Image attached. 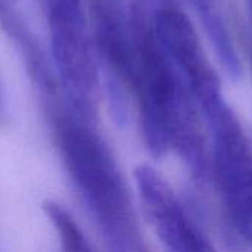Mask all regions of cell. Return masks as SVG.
<instances>
[{"label":"cell","mask_w":252,"mask_h":252,"mask_svg":"<svg viewBox=\"0 0 252 252\" xmlns=\"http://www.w3.org/2000/svg\"><path fill=\"white\" fill-rule=\"evenodd\" d=\"M152 27L165 55L182 75L193 97L221 87L189 18L174 4L157 9L151 15Z\"/></svg>","instance_id":"obj_6"},{"label":"cell","mask_w":252,"mask_h":252,"mask_svg":"<svg viewBox=\"0 0 252 252\" xmlns=\"http://www.w3.org/2000/svg\"><path fill=\"white\" fill-rule=\"evenodd\" d=\"M245 1H247L248 10H250V15H251V22H252V0H245Z\"/></svg>","instance_id":"obj_9"},{"label":"cell","mask_w":252,"mask_h":252,"mask_svg":"<svg viewBox=\"0 0 252 252\" xmlns=\"http://www.w3.org/2000/svg\"><path fill=\"white\" fill-rule=\"evenodd\" d=\"M43 211L49 219L61 251L62 252H96L75 219L59 202L47 199L43 202Z\"/></svg>","instance_id":"obj_8"},{"label":"cell","mask_w":252,"mask_h":252,"mask_svg":"<svg viewBox=\"0 0 252 252\" xmlns=\"http://www.w3.org/2000/svg\"><path fill=\"white\" fill-rule=\"evenodd\" d=\"M52 136L74 189L114 252H151L131 192L94 118L59 93L44 97Z\"/></svg>","instance_id":"obj_2"},{"label":"cell","mask_w":252,"mask_h":252,"mask_svg":"<svg viewBox=\"0 0 252 252\" xmlns=\"http://www.w3.org/2000/svg\"><path fill=\"white\" fill-rule=\"evenodd\" d=\"M49 30L50 63L59 90L80 105L99 100L100 68L86 0H43Z\"/></svg>","instance_id":"obj_4"},{"label":"cell","mask_w":252,"mask_h":252,"mask_svg":"<svg viewBox=\"0 0 252 252\" xmlns=\"http://www.w3.org/2000/svg\"><path fill=\"white\" fill-rule=\"evenodd\" d=\"M207 133L208 185L229 230L252 252V139L217 89L196 99Z\"/></svg>","instance_id":"obj_3"},{"label":"cell","mask_w":252,"mask_h":252,"mask_svg":"<svg viewBox=\"0 0 252 252\" xmlns=\"http://www.w3.org/2000/svg\"><path fill=\"white\" fill-rule=\"evenodd\" d=\"M134 183L154 233L168 252H219L170 182L152 165L134 168Z\"/></svg>","instance_id":"obj_5"},{"label":"cell","mask_w":252,"mask_h":252,"mask_svg":"<svg viewBox=\"0 0 252 252\" xmlns=\"http://www.w3.org/2000/svg\"><path fill=\"white\" fill-rule=\"evenodd\" d=\"M128 30L127 94L146 149L157 158L177 155L198 185H208L205 124L192 92L161 47L148 10L130 4Z\"/></svg>","instance_id":"obj_1"},{"label":"cell","mask_w":252,"mask_h":252,"mask_svg":"<svg viewBox=\"0 0 252 252\" xmlns=\"http://www.w3.org/2000/svg\"><path fill=\"white\" fill-rule=\"evenodd\" d=\"M196 12L204 31L229 78L239 81L242 65L229 27V18L223 0H186Z\"/></svg>","instance_id":"obj_7"}]
</instances>
